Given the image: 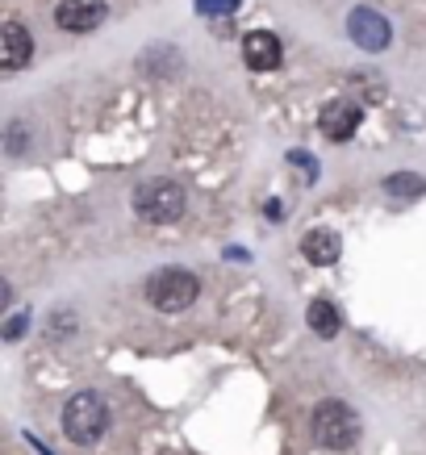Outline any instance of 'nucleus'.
I'll return each instance as SVG.
<instances>
[{"mask_svg": "<svg viewBox=\"0 0 426 455\" xmlns=\"http://www.w3.org/2000/svg\"><path fill=\"white\" fill-rule=\"evenodd\" d=\"M142 297H147L159 314H180V309H189V305L201 297V280H197L193 272H184V267H164V272L147 276Z\"/></svg>", "mask_w": 426, "mask_h": 455, "instance_id": "3", "label": "nucleus"}, {"mask_svg": "<svg viewBox=\"0 0 426 455\" xmlns=\"http://www.w3.org/2000/svg\"><path fill=\"white\" fill-rule=\"evenodd\" d=\"M21 334H26V317H21V314L9 317V326H4V339H9V343H17Z\"/></svg>", "mask_w": 426, "mask_h": 455, "instance_id": "15", "label": "nucleus"}, {"mask_svg": "<svg viewBox=\"0 0 426 455\" xmlns=\"http://www.w3.org/2000/svg\"><path fill=\"white\" fill-rule=\"evenodd\" d=\"M105 21V0H63L55 9V26L68 34H88Z\"/></svg>", "mask_w": 426, "mask_h": 455, "instance_id": "7", "label": "nucleus"}, {"mask_svg": "<svg viewBox=\"0 0 426 455\" xmlns=\"http://www.w3.org/2000/svg\"><path fill=\"white\" fill-rule=\"evenodd\" d=\"M134 213L142 221H155V226H167L184 213V188L176 180H142L134 188Z\"/></svg>", "mask_w": 426, "mask_h": 455, "instance_id": "4", "label": "nucleus"}, {"mask_svg": "<svg viewBox=\"0 0 426 455\" xmlns=\"http://www.w3.org/2000/svg\"><path fill=\"white\" fill-rule=\"evenodd\" d=\"M34 59V38L26 34L21 21H9V26L0 29V63L9 71H21Z\"/></svg>", "mask_w": 426, "mask_h": 455, "instance_id": "9", "label": "nucleus"}, {"mask_svg": "<svg viewBox=\"0 0 426 455\" xmlns=\"http://www.w3.org/2000/svg\"><path fill=\"white\" fill-rule=\"evenodd\" d=\"M238 9V0H197V13L201 17H230Z\"/></svg>", "mask_w": 426, "mask_h": 455, "instance_id": "13", "label": "nucleus"}, {"mask_svg": "<svg viewBox=\"0 0 426 455\" xmlns=\"http://www.w3.org/2000/svg\"><path fill=\"white\" fill-rule=\"evenodd\" d=\"M347 29H351V42H356L359 51H368V55L385 51L389 42H393V26H389V21L376 13V9H368V4L351 9V17H347Z\"/></svg>", "mask_w": 426, "mask_h": 455, "instance_id": "5", "label": "nucleus"}, {"mask_svg": "<svg viewBox=\"0 0 426 455\" xmlns=\"http://www.w3.org/2000/svg\"><path fill=\"white\" fill-rule=\"evenodd\" d=\"M305 251V259L317 263V267H330V263L339 259V251H343V243H339V235L334 230H309L301 243Z\"/></svg>", "mask_w": 426, "mask_h": 455, "instance_id": "10", "label": "nucleus"}, {"mask_svg": "<svg viewBox=\"0 0 426 455\" xmlns=\"http://www.w3.org/2000/svg\"><path fill=\"white\" fill-rule=\"evenodd\" d=\"M4 151L13 155V159H17V155H26V125H21V122L9 125V134H4Z\"/></svg>", "mask_w": 426, "mask_h": 455, "instance_id": "14", "label": "nucleus"}, {"mask_svg": "<svg viewBox=\"0 0 426 455\" xmlns=\"http://www.w3.org/2000/svg\"><path fill=\"white\" fill-rule=\"evenodd\" d=\"M309 435L326 451H347L359 439V418L347 401H322L314 410V418H309Z\"/></svg>", "mask_w": 426, "mask_h": 455, "instance_id": "1", "label": "nucleus"}, {"mask_svg": "<svg viewBox=\"0 0 426 455\" xmlns=\"http://www.w3.org/2000/svg\"><path fill=\"white\" fill-rule=\"evenodd\" d=\"M305 322H309V331H314L317 339H334V334H339V326H343V317H339L334 301H326V297L309 301V309H305Z\"/></svg>", "mask_w": 426, "mask_h": 455, "instance_id": "11", "label": "nucleus"}, {"mask_svg": "<svg viewBox=\"0 0 426 455\" xmlns=\"http://www.w3.org/2000/svg\"><path fill=\"white\" fill-rule=\"evenodd\" d=\"M385 188H389V193H401V196H422L426 193V180L422 176H389Z\"/></svg>", "mask_w": 426, "mask_h": 455, "instance_id": "12", "label": "nucleus"}, {"mask_svg": "<svg viewBox=\"0 0 426 455\" xmlns=\"http://www.w3.org/2000/svg\"><path fill=\"white\" fill-rule=\"evenodd\" d=\"M109 430V405L100 393H76V397L63 405V435L80 447H92Z\"/></svg>", "mask_w": 426, "mask_h": 455, "instance_id": "2", "label": "nucleus"}, {"mask_svg": "<svg viewBox=\"0 0 426 455\" xmlns=\"http://www.w3.org/2000/svg\"><path fill=\"white\" fill-rule=\"evenodd\" d=\"M359 117H364L359 105H351V100H330V105H322V113H317V130H322L330 142H347L359 130Z\"/></svg>", "mask_w": 426, "mask_h": 455, "instance_id": "6", "label": "nucleus"}, {"mask_svg": "<svg viewBox=\"0 0 426 455\" xmlns=\"http://www.w3.org/2000/svg\"><path fill=\"white\" fill-rule=\"evenodd\" d=\"M243 59H247V68H255V71H272V68H280L285 46H280V38L268 34V29H251L247 38H243Z\"/></svg>", "mask_w": 426, "mask_h": 455, "instance_id": "8", "label": "nucleus"}]
</instances>
